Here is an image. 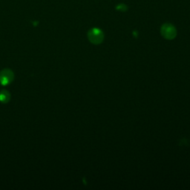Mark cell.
<instances>
[{
	"instance_id": "obj_1",
	"label": "cell",
	"mask_w": 190,
	"mask_h": 190,
	"mask_svg": "<svg viewBox=\"0 0 190 190\" xmlns=\"http://www.w3.org/2000/svg\"><path fill=\"white\" fill-rule=\"evenodd\" d=\"M88 38L92 44L99 45L103 43L104 40V33L100 28H94L88 32Z\"/></svg>"
},
{
	"instance_id": "obj_2",
	"label": "cell",
	"mask_w": 190,
	"mask_h": 190,
	"mask_svg": "<svg viewBox=\"0 0 190 190\" xmlns=\"http://www.w3.org/2000/svg\"><path fill=\"white\" fill-rule=\"evenodd\" d=\"M161 33L163 37H164L166 40H172L176 37L177 30L173 25L166 23L161 26Z\"/></svg>"
},
{
	"instance_id": "obj_3",
	"label": "cell",
	"mask_w": 190,
	"mask_h": 190,
	"mask_svg": "<svg viewBox=\"0 0 190 190\" xmlns=\"http://www.w3.org/2000/svg\"><path fill=\"white\" fill-rule=\"evenodd\" d=\"M13 71L10 69H4L0 71V83L3 86H7L10 84L13 80Z\"/></svg>"
},
{
	"instance_id": "obj_4",
	"label": "cell",
	"mask_w": 190,
	"mask_h": 190,
	"mask_svg": "<svg viewBox=\"0 0 190 190\" xmlns=\"http://www.w3.org/2000/svg\"><path fill=\"white\" fill-rule=\"evenodd\" d=\"M10 99V94L8 91L3 90L0 92V102L3 103H6Z\"/></svg>"
}]
</instances>
